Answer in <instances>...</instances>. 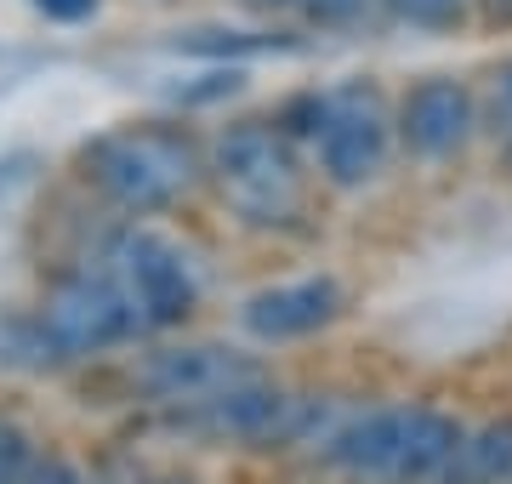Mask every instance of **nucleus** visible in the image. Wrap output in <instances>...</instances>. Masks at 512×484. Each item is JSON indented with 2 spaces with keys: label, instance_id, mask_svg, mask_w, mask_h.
Segmentation results:
<instances>
[{
  "label": "nucleus",
  "instance_id": "f257e3e1",
  "mask_svg": "<svg viewBox=\"0 0 512 484\" xmlns=\"http://www.w3.org/2000/svg\"><path fill=\"white\" fill-rule=\"evenodd\" d=\"M80 177L126 217H154L205 177V143L177 120H131L80 149Z\"/></svg>",
  "mask_w": 512,
  "mask_h": 484
},
{
  "label": "nucleus",
  "instance_id": "f03ea898",
  "mask_svg": "<svg viewBox=\"0 0 512 484\" xmlns=\"http://www.w3.org/2000/svg\"><path fill=\"white\" fill-rule=\"evenodd\" d=\"M205 177L251 228H285L302 217V143H291L274 120L222 126L205 143Z\"/></svg>",
  "mask_w": 512,
  "mask_h": 484
},
{
  "label": "nucleus",
  "instance_id": "7ed1b4c3",
  "mask_svg": "<svg viewBox=\"0 0 512 484\" xmlns=\"http://www.w3.org/2000/svg\"><path fill=\"white\" fill-rule=\"evenodd\" d=\"M461 445V428L439 410H370L330 439V462L359 479L421 484L444 479V467Z\"/></svg>",
  "mask_w": 512,
  "mask_h": 484
},
{
  "label": "nucleus",
  "instance_id": "20e7f679",
  "mask_svg": "<svg viewBox=\"0 0 512 484\" xmlns=\"http://www.w3.org/2000/svg\"><path fill=\"white\" fill-rule=\"evenodd\" d=\"M313 166L330 188H370L387 171L399 137H393V109L370 80H342L325 86V114L313 131Z\"/></svg>",
  "mask_w": 512,
  "mask_h": 484
},
{
  "label": "nucleus",
  "instance_id": "39448f33",
  "mask_svg": "<svg viewBox=\"0 0 512 484\" xmlns=\"http://www.w3.org/2000/svg\"><path fill=\"white\" fill-rule=\"evenodd\" d=\"M35 319H40V331L52 336L63 365L69 359L109 354L120 342L143 336V314H137V302L126 297V285L114 280L109 268H80L69 280H57Z\"/></svg>",
  "mask_w": 512,
  "mask_h": 484
},
{
  "label": "nucleus",
  "instance_id": "423d86ee",
  "mask_svg": "<svg viewBox=\"0 0 512 484\" xmlns=\"http://www.w3.org/2000/svg\"><path fill=\"white\" fill-rule=\"evenodd\" d=\"M109 274L126 285V297L143 314V331H165V325H183L200 308V268L183 245L160 234V228H120L109 245Z\"/></svg>",
  "mask_w": 512,
  "mask_h": 484
},
{
  "label": "nucleus",
  "instance_id": "0eeeda50",
  "mask_svg": "<svg viewBox=\"0 0 512 484\" xmlns=\"http://www.w3.org/2000/svg\"><path fill=\"white\" fill-rule=\"evenodd\" d=\"M245 382H262V365L251 354L228 348V342H177V348H160V354H148L137 365V388L154 405H171V410L222 399V393L245 388Z\"/></svg>",
  "mask_w": 512,
  "mask_h": 484
},
{
  "label": "nucleus",
  "instance_id": "6e6552de",
  "mask_svg": "<svg viewBox=\"0 0 512 484\" xmlns=\"http://www.w3.org/2000/svg\"><path fill=\"white\" fill-rule=\"evenodd\" d=\"M478 97L461 75H421L393 103V137L410 160H450L473 143Z\"/></svg>",
  "mask_w": 512,
  "mask_h": 484
},
{
  "label": "nucleus",
  "instance_id": "1a4fd4ad",
  "mask_svg": "<svg viewBox=\"0 0 512 484\" xmlns=\"http://www.w3.org/2000/svg\"><path fill=\"white\" fill-rule=\"evenodd\" d=\"M336 314H342V285L330 280V274H308V280L251 291L245 308H239V325L256 342H302V336L325 331Z\"/></svg>",
  "mask_w": 512,
  "mask_h": 484
},
{
  "label": "nucleus",
  "instance_id": "9d476101",
  "mask_svg": "<svg viewBox=\"0 0 512 484\" xmlns=\"http://www.w3.org/2000/svg\"><path fill=\"white\" fill-rule=\"evenodd\" d=\"M177 57H194V63H262V57H291L302 52V35L296 29H279V23H256V29H228V23H194V29H177L165 40Z\"/></svg>",
  "mask_w": 512,
  "mask_h": 484
},
{
  "label": "nucleus",
  "instance_id": "9b49d317",
  "mask_svg": "<svg viewBox=\"0 0 512 484\" xmlns=\"http://www.w3.org/2000/svg\"><path fill=\"white\" fill-rule=\"evenodd\" d=\"M450 479H467V484H495V479H512V422H495L484 428L478 439H461L450 467H444Z\"/></svg>",
  "mask_w": 512,
  "mask_h": 484
},
{
  "label": "nucleus",
  "instance_id": "f8f14e48",
  "mask_svg": "<svg viewBox=\"0 0 512 484\" xmlns=\"http://www.w3.org/2000/svg\"><path fill=\"white\" fill-rule=\"evenodd\" d=\"M370 6H382V18H393L399 29H416V35H456L473 18L467 0H370Z\"/></svg>",
  "mask_w": 512,
  "mask_h": 484
},
{
  "label": "nucleus",
  "instance_id": "ddd939ff",
  "mask_svg": "<svg viewBox=\"0 0 512 484\" xmlns=\"http://www.w3.org/2000/svg\"><path fill=\"white\" fill-rule=\"evenodd\" d=\"M239 6L256 18H302L319 23V29H348V23L365 18L370 0H239Z\"/></svg>",
  "mask_w": 512,
  "mask_h": 484
},
{
  "label": "nucleus",
  "instance_id": "4468645a",
  "mask_svg": "<svg viewBox=\"0 0 512 484\" xmlns=\"http://www.w3.org/2000/svg\"><path fill=\"white\" fill-rule=\"evenodd\" d=\"M245 69H239V63H205L200 75L194 80H183V86H171V92H165V103H171V109H211V103H228V97H239L245 92Z\"/></svg>",
  "mask_w": 512,
  "mask_h": 484
},
{
  "label": "nucleus",
  "instance_id": "2eb2a0df",
  "mask_svg": "<svg viewBox=\"0 0 512 484\" xmlns=\"http://www.w3.org/2000/svg\"><path fill=\"white\" fill-rule=\"evenodd\" d=\"M0 365H12V371H52V365H63L52 348V336L40 331V319H6L0 325Z\"/></svg>",
  "mask_w": 512,
  "mask_h": 484
},
{
  "label": "nucleus",
  "instance_id": "dca6fc26",
  "mask_svg": "<svg viewBox=\"0 0 512 484\" xmlns=\"http://www.w3.org/2000/svg\"><path fill=\"white\" fill-rule=\"evenodd\" d=\"M35 467V450H29V439H23L18 428H6L0 422V484H23V473Z\"/></svg>",
  "mask_w": 512,
  "mask_h": 484
},
{
  "label": "nucleus",
  "instance_id": "f3484780",
  "mask_svg": "<svg viewBox=\"0 0 512 484\" xmlns=\"http://www.w3.org/2000/svg\"><path fill=\"white\" fill-rule=\"evenodd\" d=\"M29 6H35V18L57 23V29H80L103 12V0H29Z\"/></svg>",
  "mask_w": 512,
  "mask_h": 484
},
{
  "label": "nucleus",
  "instance_id": "a211bd4d",
  "mask_svg": "<svg viewBox=\"0 0 512 484\" xmlns=\"http://www.w3.org/2000/svg\"><path fill=\"white\" fill-rule=\"evenodd\" d=\"M23 484H86V479H80L69 462H57V456H52V462H35V467H29V473H23Z\"/></svg>",
  "mask_w": 512,
  "mask_h": 484
},
{
  "label": "nucleus",
  "instance_id": "6ab92c4d",
  "mask_svg": "<svg viewBox=\"0 0 512 484\" xmlns=\"http://www.w3.org/2000/svg\"><path fill=\"white\" fill-rule=\"evenodd\" d=\"M473 6L478 23H490V29H512V0H467Z\"/></svg>",
  "mask_w": 512,
  "mask_h": 484
},
{
  "label": "nucleus",
  "instance_id": "aec40b11",
  "mask_svg": "<svg viewBox=\"0 0 512 484\" xmlns=\"http://www.w3.org/2000/svg\"><path fill=\"white\" fill-rule=\"evenodd\" d=\"M495 97H501V109L512 114V57L501 63V69H495Z\"/></svg>",
  "mask_w": 512,
  "mask_h": 484
}]
</instances>
